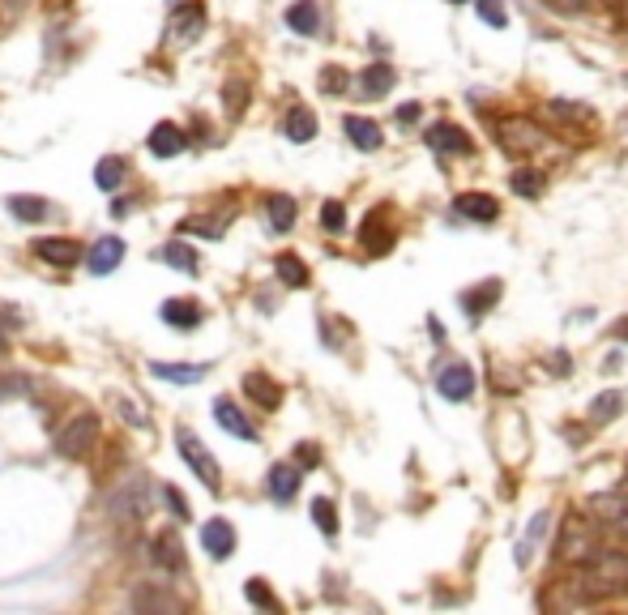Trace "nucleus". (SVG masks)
Wrapping results in <instances>:
<instances>
[{"label": "nucleus", "mask_w": 628, "mask_h": 615, "mask_svg": "<svg viewBox=\"0 0 628 615\" xmlns=\"http://www.w3.org/2000/svg\"><path fill=\"white\" fill-rule=\"evenodd\" d=\"M586 509L603 521V526H607V530L628 534V491H624V488H620V491H599V496H590Z\"/></svg>", "instance_id": "obj_7"}, {"label": "nucleus", "mask_w": 628, "mask_h": 615, "mask_svg": "<svg viewBox=\"0 0 628 615\" xmlns=\"http://www.w3.org/2000/svg\"><path fill=\"white\" fill-rule=\"evenodd\" d=\"M393 82H398V73L390 69V65H368V69L360 73V90L368 98H380V95H390Z\"/></svg>", "instance_id": "obj_22"}, {"label": "nucleus", "mask_w": 628, "mask_h": 615, "mask_svg": "<svg viewBox=\"0 0 628 615\" xmlns=\"http://www.w3.org/2000/svg\"><path fill=\"white\" fill-rule=\"evenodd\" d=\"M244 594H248V602L252 607H266V611H279V599L269 594V586L261 581V577H252L248 586H244Z\"/></svg>", "instance_id": "obj_38"}, {"label": "nucleus", "mask_w": 628, "mask_h": 615, "mask_svg": "<svg viewBox=\"0 0 628 615\" xmlns=\"http://www.w3.org/2000/svg\"><path fill=\"white\" fill-rule=\"evenodd\" d=\"M624 389H603L599 398H590V419L594 423H612L620 410H624Z\"/></svg>", "instance_id": "obj_25"}, {"label": "nucleus", "mask_w": 628, "mask_h": 615, "mask_svg": "<svg viewBox=\"0 0 628 615\" xmlns=\"http://www.w3.org/2000/svg\"><path fill=\"white\" fill-rule=\"evenodd\" d=\"M428 146L441 154H471V137H466V128L449 125V120H441V125L428 128Z\"/></svg>", "instance_id": "obj_16"}, {"label": "nucleus", "mask_w": 628, "mask_h": 615, "mask_svg": "<svg viewBox=\"0 0 628 615\" xmlns=\"http://www.w3.org/2000/svg\"><path fill=\"white\" fill-rule=\"evenodd\" d=\"M475 9H479V17H483L488 26H496V30L509 26V14H504L501 0H475Z\"/></svg>", "instance_id": "obj_39"}, {"label": "nucleus", "mask_w": 628, "mask_h": 615, "mask_svg": "<svg viewBox=\"0 0 628 615\" xmlns=\"http://www.w3.org/2000/svg\"><path fill=\"white\" fill-rule=\"evenodd\" d=\"M0 325H9V329H17V325H22V317L14 312V304H0Z\"/></svg>", "instance_id": "obj_49"}, {"label": "nucleus", "mask_w": 628, "mask_h": 615, "mask_svg": "<svg viewBox=\"0 0 628 615\" xmlns=\"http://www.w3.org/2000/svg\"><path fill=\"white\" fill-rule=\"evenodd\" d=\"M453 5H466V0H453Z\"/></svg>", "instance_id": "obj_52"}, {"label": "nucleus", "mask_w": 628, "mask_h": 615, "mask_svg": "<svg viewBox=\"0 0 628 615\" xmlns=\"http://www.w3.org/2000/svg\"><path fill=\"white\" fill-rule=\"evenodd\" d=\"M496 133H501V146L509 154H534V150H543L547 146V128H539L534 120H522V116L501 120Z\"/></svg>", "instance_id": "obj_5"}, {"label": "nucleus", "mask_w": 628, "mask_h": 615, "mask_svg": "<svg viewBox=\"0 0 628 615\" xmlns=\"http://www.w3.org/2000/svg\"><path fill=\"white\" fill-rule=\"evenodd\" d=\"M214 419H218V428H223V432L239 436V440H257V428H252L248 415H244V410H239L231 398H218V402H214Z\"/></svg>", "instance_id": "obj_15"}, {"label": "nucleus", "mask_w": 628, "mask_h": 615, "mask_svg": "<svg viewBox=\"0 0 628 615\" xmlns=\"http://www.w3.org/2000/svg\"><path fill=\"white\" fill-rule=\"evenodd\" d=\"M299 475H304V466H295V461H279V466L269 470V479H266L269 496L287 504V500L295 496V491H299Z\"/></svg>", "instance_id": "obj_17"}, {"label": "nucleus", "mask_w": 628, "mask_h": 615, "mask_svg": "<svg viewBox=\"0 0 628 615\" xmlns=\"http://www.w3.org/2000/svg\"><path fill=\"white\" fill-rule=\"evenodd\" d=\"M321 227H325V231H342V227H347V210H342V201H325V206H321Z\"/></svg>", "instance_id": "obj_40"}, {"label": "nucleus", "mask_w": 628, "mask_h": 615, "mask_svg": "<svg viewBox=\"0 0 628 615\" xmlns=\"http://www.w3.org/2000/svg\"><path fill=\"white\" fill-rule=\"evenodd\" d=\"M509 188H513L517 197H543L547 176H543V171H534V167H522V171L509 176Z\"/></svg>", "instance_id": "obj_31"}, {"label": "nucleus", "mask_w": 628, "mask_h": 615, "mask_svg": "<svg viewBox=\"0 0 628 615\" xmlns=\"http://www.w3.org/2000/svg\"><path fill=\"white\" fill-rule=\"evenodd\" d=\"M146 146H150V154H158V158H176V154L188 146V137H184L176 125H154Z\"/></svg>", "instance_id": "obj_20"}, {"label": "nucleus", "mask_w": 628, "mask_h": 615, "mask_svg": "<svg viewBox=\"0 0 628 615\" xmlns=\"http://www.w3.org/2000/svg\"><path fill=\"white\" fill-rule=\"evenodd\" d=\"M201 547H206L214 560H227V556H231V551H236V530H231V521L209 518L206 526H201Z\"/></svg>", "instance_id": "obj_13"}, {"label": "nucleus", "mask_w": 628, "mask_h": 615, "mask_svg": "<svg viewBox=\"0 0 628 615\" xmlns=\"http://www.w3.org/2000/svg\"><path fill=\"white\" fill-rule=\"evenodd\" d=\"M577 594L586 602H607L628 594V551L624 547H603L594 560L577 569Z\"/></svg>", "instance_id": "obj_1"}, {"label": "nucleus", "mask_w": 628, "mask_h": 615, "mask_svg": "<svg viewBox=\"0 0 628 615\" xmlns=\"http://www.w3.org/2000/svg\"><path fill=\"white\" fill-rule=\"evenodd\" d=\"M184 231H201V236L218 239V236H223V223H218V218H188V223H184Z\"/></svg>", "instance_id": "obj_44"}, {"label": "nucleus", "mask_w": 628, "mask_h": 615, "mask_svg": "<svg viewBox=\"0 0 628 615\" xmlns=\"http://www.w3.org/2000/svg\"><path fill=\"white\" fill-rule=\"evenodd\" d=\"M17 393H30L26 377H0V402H5V398H17Z\"/></svg>", "instance_id": "obj_46"}, {"label": "nucleus", "mask_w": 628, "mask_h": 615, "mask_svg": "<svg viewBox=\"0 0 628 615\" xmlns=\"http://www.w3.org/2000/svg\"><path fill=\"white\" fill-rule=\"evenodd\" d=\"M95 440H98V415H90V410H77L73 419H65L60 423V432H56V453L60 458H86L90 449H95Z\"/></svg>", "instance_id": "obj_3"}, {"label": "nucleus", "mask_w": 628, "mask_h": 615, "mask_svg": "<svg viewBox=\"0 0 628 615\" xmlns=\"http://www.w3.org/2000/svg\"><path fill=\"white\" fill-rule=\"evenodd\" d=\"M615 338H620V342H628V317L620 325H615Z\"/></svg>", "instance_id": "obj_51"}, {"label": "nucleus", "mask_w": 628, "mask_h": 615, "mask_svg": "<svg viewBox=\"0 0 628 615\" xmlns=\"http://www.w3.org/2000/svg\"><path fill=\"white\" fill-rule=\"evenodd\" d=\"M163 500L171 504V513H176V518H180V521H188V518H193V513H188V500H184V496H180V488H163Z\"/></svg>", "instance_id": "obj_45"}, {"label": "nucleus", "mask_w": 628, "mask_h": 615, "mask_svg": "<svg viewBox=\"0 0 628 615\" xmlns=\"http://www.w3.org/2000/svg\"><path fill=\"white\" fill-rule=\"evenodd\" d=\"M436 389H441V398H449V402H466V398L475 393V372L466 364H445L441 377H436Z\"/></svg>", "instance_id": "obj_9"}, {"label": "nucleus", "mask_w": 628, "mask_h": 615, "mask_svg": "<svg viewBox=\"0 0 628 615\" xmlns=\"http://www.w3.org/2000/svg\"><path fill=\"white\" fill-rule=\"evenodd\" d=\"M206 26V14H201V5H180V9H171L167 17V35L171 43H193Z\"/></svg>", "instance_id": "obj_11"}, {"label": "nucleus", "mask_w": 628, "mask_h": 615, "mask_svg": "<svg viewBox=\"0 0 628 615\" xmlns=\"http://www.w3.org/2000/svg\"><path fill=\"white\" fill-rule=\"evenodd\" d=\"M274 269H279V278L287 282V287H308V266L299 257H291V252H282L279 261H274Z\"/></svg>", "instance_id": "obj_34"}, {"label": "nucleus", "mask_w": 628, "mask_h": 615, "mask_svg": "<svg viewBox=\"0 0 628 615\" xmlns=\"http://www.w3.org/2000/svg\"><path fill=\"white\" fill-rule=\"evenodd\" d=\"M282 133L304 146V141L317 137V116L308 112V107H291V112H287V120H282Z\"/></svg>", "instance_id": "obj_23"}, {"label": "nucleus", "mask_w": 628, "mask_h": 615, "mask_svg": "<svg viewBox=\"0 0 628 615\" xmlns=\"http://www.w3.org/2000/svg\"><path fill=\"white\" fill-rule=\"evenodd\" d=\"M287 26L295 35H317L321 30V9H317V0H295L291 9H287Z\"/></svg>", "instance_id": "obj_21"}, {"label": "nucleus", "mask_w": 628, "mask_h": 615, "mask_svg": "<svg viewBox=\"0 0 628 615\" xmlns=\"http://www.w3.org/2000/svg\"><path fill=\"white\" fill-rule=\"evenodd\" d=\"M547 9H556V14H582L590 0H543Z\"/></svg>", "instance_id": "obj_47"}, {"label": "nucleus", "mask_w": 628, "mask_h": 615, "mask_svg": "<svg viewBox=\"0 0 628 615\" xmlns=\"http://www.w3.org/2000/svg\"><path fill=\"white\" fill-rule=\"evenodd\" d=\"M312 521H317V526H321V534H329V539H334L338 534V513H334V500H312Z\"/></svg>", "instance_id": "obj_36"}, {"label": "nucleus", "mask_w": 628, "mask_h": 615, "mask_svg": "<svg viewBox=\"0 0 628 615\" xmlns=\"http://www.w3.org/2000/svg\"><path fill=\"white\" fill-rule=\"evenodd\" d=\"M266 214H269V227H274V231H291V227H295V201H291V197L274 193L266 201Z\"/></svg>", "instance_id": "obj_30"}, {"label": "nucleus", "mask_w": 628, "mask_h": 615, "mask_svg": "<svg viewBox=\"0 0 628 615\" xmlns=\"http://www.w3.org/2000/svg\"><path fill=\"white\" fill-rule=\"evenodd\" d=\"M163 321L176 325V329H193V325H201V308L193 299H167L163 304Z\"/></svg>", "instance_id": "obj_26"}, {"label": "nucleus", "mask_w": 628, "mask_h": 615, "mask_svg": "<svg viewBox=\"0 0 628 615\" xmlns=\"http://www.w3.org/2000/svg\"><path fill=\"white\" fill-rule=\"evenodd\" d=\"M419 120V103H406V107H398V125H415Z\"/></svg>", "instance_id": "obj_50"}, {"label": "nucleus", "mask_w": 628, "mask_h": 615, "mask_svg": "<svg viewBox=\"0 0 628 615\" xmlns=\"http://www.w3.org/2000/svg\"><path fill=\"white\" fill-rule=\"evenodd\" d=\"M35 252H39V261H47V266L56 269H73L77 261H82V248H77V239H39L35 244Z\"/></svg>", "instance_id": "obj_14"}, {"label": "nucleus", "mask_w": 628, "mask_h": 615, "mask_svg": "<svg viewBox=\"0 0 628 615\" xmlns=\"http://www.w3.org/2000/svg\"><path fill=\"white\" fill-rule=\"evenodd\" d=\"M453 214L471 218V223H496L501 218V201L491 193H458L453 197Z\"/></svg>", "instance_id": "obj_8"}, {"label": "nucleus", "mask_w": 628, "mask_h": 615, "mask_svg": "<svg viewBox=\"0 0 628 615\" xmlns=\"http://www.w3.org/2000/svg\"><path fill=\"white\" fill-rule=\"evenodd\" d=\"M496 295H501V282L491 278V282H479V287H471V291H461V308L471 312V317H479L483 308L496 304Z\"/></svg>", "instance_id": "obj_29"}, {"label": "nucleus", "mask_w": 628, "mask_h": 615, "mask_svg": "<svg viewBox=\"0 0 628 615\" xmlns=\"http://www.w3.org/2000/svg\"><path fill=\"white\" fill-rule=\"evenodd\" d=\"M112 406L120 410V419H125V423H133V428H146V415H141V406L133 402V398H120V393H116Z\"/></svg>", "instance_id": "obj_41"}, {"label": "nucleus", "mask_w": 628, "mask_h": 615, "mask_svg": "<svg viewBox=\"0 0 628 615\" xmlns=\"http://www.w3.org/2000/svg\"><path fill=\"white\" fill-rule=\"evenodd\" d=\"M321 90H325V95H338V90H347V73L338 69V65H329V69L321 73Z\"/></svg>", "instance_id": "obj_43"}, {"label": "nucleus", "mask_w": 628, "mask_h": 615, "mask_svg": "<svg viewBox=\"0 0 628 615\" xmlns=\"http://www.w3.org/2000/svg\"><path fill=\"white\" fill-rule=\"evenodd\" d=\"M552 116H564V120H582L586 107H569V103H552Z\"/></svg>", "instance_id": "obj_48"}, {"label": "nucleus", "mask_w": 628, "mask_h": 615, "mask_svg": "<svg viewBox=\"0 0 628 615\" xmlns=\"http://www.w3.org/2000/svg\"><path fill=\"white\" fill-rule=\"evenodd\" d=\"M295 466H304V470H312V466H321V449L312 445V440H304V445H295Z\"/></svg>", "instance_id": "obj_42"}, {"label": "nucleus", "mask_w": 628, "mask_h": 615, "mask_svg": "<svg viewBox=\"0 0 628 615\" xmlns=\"http://www.w3.org/2000/svg\"><path fill=\"white\" fill-rule=\"evenodd\" d=\"M154 257H158L163 266H176V269H188V274H197V252L188 248V244H180V239H176V244H167V248H158Z\"/></svg>", "instance_id": "obj_32"}, {"label": "nucleus", "mask_w": 628, "mask_h": 615, "mask_svg": "<svg viewBox=\"0 0 628 615\" xmlns=\"http://www.w3.org/2000/svg\"><path fill=\"white\" fill-rule=\"evenodd\" d=\"M0 350H5V338H0Z\"/></svg>", "instance_id": "obj_53"}, {"label": "nucleus", "mask_w": 628, "mask_h": 615, "mask_svg": "<svg viewBox=\"0 0 628 615\" xmlns=\"http://www.w3.org/2000/svg\"><path fill=\"white\" fill-rule=\"evenodd\" d=\"M342 133L350 137V146H360V150H380V125L377 120H368V116H347L342 120Z\"/></svg>", "instance_id": "obj_19"}, {"label": "nucleus", "mask_w": 628, "mask_h": 615, "mask_svg": "<svg viewBox=\"0 0 628 615\" xmlns=\"http://www.w3.org/2000/svg\"><path fill=\"white\" fill-rule=\"evenodd\" d=\"M150 372L158 380H171V385H193V380L206 377V368H201V364L193 368V364H163V359H154Z\"/></svg>", "instance_id": "obj_28"}, {"label": "nucleus", "mask_w": 628, "mask_h": 615, "mask_svg": "<svg viewBox=\"0 0 628 615\" xmlns=\"http://www.w3.org/2000/svg\"><path fill=\"white\" fill-rule=\"evenodd\" d=\"M133 607L137 611H180V599H171L167 590L141 586V590H133Z\"/></svg>", "instance_id": "obj_27"}, {"label": "nucleus", "mask_w": 628, "mask_h": 615, "mask_svg": "<svg viewBox=\"0 0 628 615\" xmlns=\"http://www.w3.org/2000/svg\"><path fill=\"white\" fill-rule=\"evenodd\" d=\"M599 526L603 521L594 513H564L560 521V534H556V560L569 564V569H582L586 560H594L603 551V539H599Z\"/></svg>", "instance_id": "obj_2"}, {"label": "nucleus", "mask_w": 628, "mask_h": 615, "mask_svg": "<svg viewBox=\"0 0 628 615\" xmlns=\"http://www.w3.org/2000/svg\"><path fill=\"white\" fill-rule=\"evenodd\" d=\"M107 509H112V518H133V521L146 518V513H150V483H146V475L125 479Z\"/></svg>", "instance_id": "obj_6"}, {"label": "nucleus", "mask_w": 628, "mask_h": 615, "mask_svg": "<svg viewBox=\"0 0 628 615\" xmlns=\"http://www.w3.org/2000/svg\"><path fill=\"white\" fill-rule=\"evenodd\" d=\"M150 560H154V569H163V573H184V547H180V534H176V530L154 534V543H150Z\"/></svg>", "instance_id": "obj_10"}, {"label": "nucleus", "mask_w": 628, "mask_h": 615, "mask_svg": "<svg viewBox=\"0 0 628 615\" xmlns=\"http://www.w3.org/2000/svg\"><path fill=\"white\" fill-rule=\"evenodd\" d=\"M125 261V239H116V236H103L95 239V248H90V257H86V266H90V274H112L116 266Z\"/></svg>", "instance_id": "obj_12"}, {"label": "nucleus", "mask_w": 628, "mask_h": 615, "mask_svg": "<svg viewBox=\"0 0 628 615\" xmlns=\"http://www.w3.org/2000/svg\"><path fill=\"white\" fill-rule=\"evenodd\" d=\"M380 218H385V214H380V210H372V214H368V218H363V227H360L363 248H372V252L390 248V236H380Z\"/></svg>", "instance_id": "obj_35"}, {"label": "nucleus", "mask_w": 628, "mask_h": 615, "mask_svg": "<svg viewBox=\"0 0 628 615\" xmlns=\"http://www.w3.org/2000/svg\"><path fill=\"white\" fill-rule=\"evenodd\" d=\"M5 206H9V214H14V218H22V223H43V218L52 214V206H47L43 197H22V193H14L9 201H5Z\"/></svg>", "instance_id": "obj_24"}, {"label": "nucleus", "mask_w": 628, "mask_h": 615, "mask_svg": "<svg viewBox=\"0 0 628 615\" xmlns=\"http://www.w3.org/2000/svg\"><path fill=\"white\" fill-rule=\"evenodd\" d=\"M120 180H125V158H116V154H107V158H98V167H95V184L98 188H120Z\"/></svg>", "instance_id": "obj_33"}, {"label": "nucleus", "mask_w": 628, "mask_h": 615, "mask_svg": "<svg viewBox=\"0 0 628 615\" xmlns=\"http://www.w3.org/2000/svg\"><path fill=\"white\" fill-rule=\"evenodd\" d=\"M244 393H248L261 410H279L282 406V385H274L266 372H248V377H244Z\"/></svg>", "instance_id": "obj_18"}, {"label": "nucleus", "mask_w": 628, "mask_h": 615, "mask_svg": "<svg viewBox=\"0 0 628 615\" xmlns=\"http://www.w3.org/2000/svg\"><path fill=\"white\" fill-rule=\"evenodd\" d=\"M176 440H180V458L197 470V479H201V483H206L209 491L223 488V470H218L214 453L206 449V440H201V436H193L188 428H176Z\"/></svg>", "instance_id": "obj_4"}, {"label": "nucleus", "mask_w": 628, "mask_h": 615, "mask_svg": "<svg viewBox=\"0 0 628 615\" xmlns=\"http://www.w3.org/2000/svg\"><path fill=\"white\" fill-rule=\"evenodd\" d=\"M223 98H227V116H231V120H239V116H244V107H248V86H244V82H227Z\"/></svg>", "instance_id": "obj_37"}]
</instances>
